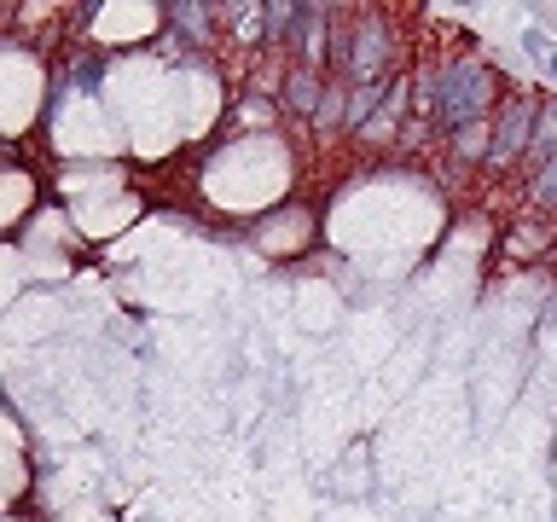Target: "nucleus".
Wrapping results in <instances>:
<instances>
[{"mask_svg": "<svg viewBox=\"0 0 557 522\" xmlns=\"http://www.w3.org/2000/svg\"><path fill=\"white\" fill-rule=\"evenodd\" d=\"M407 87H412V116H424L430 128L447 134V139L482 128V122L499 111V99H505L499 70L487 64L482 52H470V47L424 64Z\"/></svg>", "mask_w": 557, "mask_h": 522, "instance_id": "obj_1", "label": "nucleus"}, {"mask_svg": "<svg viewBox=\"0 0 557 522\" xmlns=\"http://www.w3.org/2000/svg\"><path fill=\"white\" fill-rule=\"evenodd\" d=\"M343 17V12H337ZM331 76L348 87H377L400 76V35L389 24V12H348L331 29Z\"/></svg>", "mask_w": 557, "mask_h": 522, "instance_id": "obj_2", "label": "nucleus"}, {"mask_svg": "<svg viewBox=\"0 0 557 522\" xmlns=\"http://www.w3.org/2000/svg\"><path fill=\"white\" fill-rule=\"evenodd\" d=\"M534 128H540V94L529 87H505L499 111L487 116V174H522L529 169V151H534Z\"/></svg>", "mask_w": 557, "mask_h": 522, "instance_id": "obj_3", "label": "nucleus"}, {"mask_svg": "<svg viewBox=\"0 0 557 522\" xmlns=\"http://www.w3.org/2000/svg\"><path fill=\"white\" fill-rule=\"evenodd\" d=\"M325 70L313 64H285V82H278V104H285L290 116H320V99H325Z\"/></svg>", "mask_w": 557, "mask_h": 522, "instance_id": "obj_4", "label": "nucleus"}, {"mask_svg": "<svg viewBox=\"0 0 557 522\" xmlns=\"http://www.w3.org/2000/svg\"><path fill=\"white\" fill-rule=\"evenodd\" d=\"M522 198H529V215H557V151L522 174Z\"/></svg>", "mask_w": 557, "mask_h": 522, "instance_id": "obj_5", "label": "nucleus"}, {"mask_svg": "<svg viewBox=\"0 0 557 522\" xmlns=\"http://www.w3.org/2000/svg\"><path fill=\"white\" fill-rule=\"evenodd\" d=\"M163 17L186 35L191 47H203V41H209V24H203V17H215V12H209V7H163Z\"/></svg>", "mask_w": 557, "mask_h": 522, "instance_id": "obj_6", "label": "nucleus"}, {"mask_svg": "<svg viewBox=\"0 0 557 522\" xmlns=\"http://www.w3.org/2000/svg\"><path fill=\"white\" fill-rule=\"evenodd\" d=\"M552 47H557V41H552L546 29H522V52H529V59L546 64V59H552Z\"/></svg>", "mask_w": 557, "mask_h": 522, "instance_id": "obj_7", "label": "nucleus"}, {"mask_svg": "<svg viewBox=\"0 0 557 522\" xmlns=\"http://www.w3.org/2000/svg\"><path fill=\"white\" fill-rule=\"evenodd\" d=\"M546 76L557 82V47H552V59H546Z\"/></svg>", "mask_w": 557, "mask_h": 522, "instance_id": "obj_8", "label": "nucleus"}]
</instances>
